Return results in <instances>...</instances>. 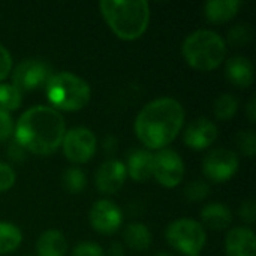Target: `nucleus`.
Wrapping results in <instances>:
<instances>
[{"label":"nucleus","mask_w":256,"mask_h":256,"mask_svg":"<svg viewBox=\"0 0 256 256\" xmlns=\"http://www.w3.org/2000/svg\"><path fill=\"white\" fill-rule=\"evenodd\" d=\"M66 134V123L63 116L44 105H36L24 111L14 129L15 142L26 152L39 156L54 153L63 142Z\"/></svg>","instance_id":"1"},{"label":"nucleus","mask_w":256,"mask_h":256,"mask_svg":"<svg viewBox=\"0 0 256 256\" xmlns=\"http://www.w3.org/2000/svg\"><path fill=\"white\" fill-rule=\"evenodd\" d=\"M184 124V108L172 98L148 102L135 118L138 140L152 150H162L171 144Z\"/></svg>","instance_id":"2"},{"label":"nucleus","mask_w":256,"mask_h":256,"mask_svg":"<svg viewBox=\"0 0 256 256\" xmlns=\"http://www.w3.org/2000/svg\"><path fill=\"white\" fill-rule=\"evenodd\" d=\"M100 12L110 28L124 40L141 38L150 22V6L146 0H102Z\"/></svg>","instance_id":"3"},{"label":"nucleus","mask_w":256,"mask_h":256,"mask_svg":"<svg viewBox=\"0 0 256 256\" xmlns=\"http://www.w3.org/2000/svg\"><path fill=\"white\" fill-rule=\"evenodd\" d=\"M182 52L189 66L201 72H208L219 68L225 60L226 44L219 33L200 28L183 40Z\"/></svg>","instance_id":"4"},{"label":"nucleus","mask_w":256,"mask_h":256,"mask_svg":"<svg viewBox=\"0 0 256 256\" xmlns=\"http://www.w3.org/2000/svg\"><path fill=\"white\" fill-rule=\"evenodd\" d=\"M45 90L51 108L62 111H80L92 98L90 86L72 72L52 74L45 84Z\"/></svg>","instance_id":"5"},{"label":"nucleus","mask_w":256,"mask_h":256,"mask_svg":"<svg viewBox=\"0 0 256 256\" xmlns=\"http://www.w3.org/2000/svg\"><path fill=\"white\" fill-rule=\"evenodd\" d=\"M166 242L176 250L188 256H196L206 246L207 234L204 226L189 218L177 219L166 228Z\"/></svg>","instance_id":"6"},{"label":"nucleus","mask_w":256,"mask_h":256,"mask_svg":"<svg viewBox=\"0 0 256 256\" xmlns=\"http://www.w3.org/2000/svg\"><path fill=\"white\" fill-rule=\"evenodd\" d=\"M62 147L69 162L86 164L94 156L98 148V140L90 129L80 126L64 134Z\"/></svg>","instance_id":"7"},{"label":"nucleus","mask_w":256,"mask_h":256,"mask_svg":"<svg viewBox=\"0 0 256 256\" xmlns=\"http://www.w3.org/2000/svg\"><path fill=\"white\" fill-rule=\"evenodd\" d=\"M152 176L164 188H176L184 177V164L180 154L171 148H162L153 154Z\"/></svg>","instance_id":"8"},{"label":"nucleus","mask_w":256,"mask_h":256,"mask_svg":"<svg viewBox=\"0 0 256 256\" xmlns=\"http://www.w3.org/2000/svg\"><path fill=\"white\" fill-rule=\"evenodd\" d=\"M52 72L46 62L39 58H26L16 64L12 74V86L21 93L45 86Z\"/></svg>","instance_id":"9"},{"label":"nucleus","mask_w":256,"mask_h":256,"mask_svg":"<svg viewBox=\"0 0 256 256\" xmlns=\"http://www.w3.org/2000/svg\"><path fill=\"white\" fill-rule=\"evenodd\" d=\"M238 156L228 148H214L202 160L204 176L214 183H225L238 171Z\"/></svg>","instance_id":"10"},{"label":"nucleus","mask_w":256,"mask_h":256,"mask_svg":"<svg viewBox=\"0 0 256 256\" xmlns=\"http://www.w3.org/2000/svg\"><path fill=\"white\" fill-rule=\"evenodd\" d=\"M88 219L96 232L110 236L114 234L122 226L123 214L122 210L112 201L99 200L92 206Z\"/></svg>","instance_id":"11"},{"label":"nucleus","mask_w":256,"mask_h":256,"mask_svg":"<svg viewBox=\"0 0 256 256\" xmlns=\"http://www.w3.org/2000/svg\"><path fill=\"white\" fill-rule=\"evenodd\" d=\"M126 165L122 160L110 159L100 165L96 172V188L100 194L112 195L122 189L126 180Z\"/></svg>","instance_id":"12"},{"label":"nucleus","mask_w":256,"mask_h":256,"mask_svg":"<svg viewBox=\"0 0 256 256\" xmlns=\"http://www.w3.org/2000/svg\"><path fill=\"white\" fill-rule=\"evenodd\" d=\"M218 135H219L218 126L212 120L206 117H200L186 128L183 140L189 148L204 150L208 148L218 140Z\"/></svg>","instance_id":"13"},{"label":"nucleus","mask_w":256,"mask_h":256,"mask_svg":"<svg viewBox=\"0 0 256 256\" xmlns=\"http://www.w3.org/2000/svg\"><path fill=\"white\" fill-rule=\"evenodd\" d=\"M226 256H256V237L250 228L238 226L225 238Z\"/></svg>","instance_id":"14"},{"label":"nucleus","mask_w":256,"mask_h":256,"mask_svg":"<svg viewBox=\"0 0 256 256\" xmlns=\"http://www.w3.org/2000/svg\"><path fill=\"white\" fill-rule=\"evenodd\" d=\"M226 78L240 88H246L254 82V64L244 56H234L226 62Z\"/></svg>","instance_id":"15"},{"label":"nucleus","mask_w":256,"mask_h":256,"mask_svg":"<svg viewBox=\"0 0 256 256\" xmlns=\"http://www.w3.org/2000/svg\"><path fill=\"white\" fill-rule=\"evenodd\" d=\"M240 8V0H210L204 4V14L210 22L222 24L232 20Z\"/></svg>","instance_id":"16"},{"label":"nucleus","mask_w":256,"mask_h":256,"mask_svg":"<svg viewBox=\"0 0 256 256\" xmlns=\"http://www.w3.org/2000/svg\"><path fill=\"white\" fill-rule=\"evenodd\" d=\"M153 154L147 150H134L128 158L126 172L135 182H146L152 177Z\"/></svg>","instance_id":"17"},{"label":"nucleus","mask_w":256,"mask_h":256,"mask_svg":"<svg viewBox=\"0 0 256 256\" xmlns=\"http://www.w3.org/2000/svg\"><path fill=\"white\" fill-rule=\"evenodd\" d=\"M201 220L207 228L213 231H222L231 225L232 213L225 204L213 202L201 210Z\"/></svg>","instance_id":"18"},{"label":"nucleus","mask_w":256,"mask_h":256,"mask_svg":"<svg viewBox=\"0 0 256 256\" xmlns=\"http://www.w3.org/2000/svg\"><path fill=\"white\" fill-rule=\"evenodd\" d=\"M66 250H68L66 238L57 230L45 231L36 243L38 256H64Z\"/></svg>","instance_id":"19"},{"label":"nucleus","mask_w":256,"mask_h":256,"mask_svg":"<svg viewBox=\"0 0 256 256\" xmlns=\"http://www.w3.org/2000/svg\"><path fill=\"white\" fill-rule=\"evenodd\" d=\"M123 237H124V243L136 252H144L152 244V232L144 224L128 225Z\"/></svg>","instance_id":"20"},{"label":"nucleus","mask_w":256,"mask_h":256,"mask_svg":"<svg viewBox=\"0 0 256 256\" xmlns=\"http://www.w3.org/2000/svg\"><path fill=\"white\" fill-rule=\"evenodd\" d=\"M22 242V234L18 226L9 222H0V255L14 252Z\"/></svg>","instance_id":"21"},{"label":"nucleus","mask_w":256,"mask_h":256,"mask_svg":"<svg viewBox=\"0 0 256 256\" xmlns=\"http://www.w3.org/2000/svg\"><path fill=\"white\" fill-rule=\"evenodd\" d=\"M237 110H238V100L231 93L220 94L214 102V116L222 122L231 120L237 114Z\"/></svg>","instance_id":"22"},{"label":"nucleus","mask_w":256,"mask_h":256,"mask_svg":"<svg viewBox=\"0 0 256 256\" xmlns=\"http://www.w3.org/2000/svg\"><path fill=\"white\" fill-rule=\"evenodd\" d=\"M22 102V93L12 84H0V108L4 111H15Z\"/></svg>","instance_id":"23"},{"label":"nucleus","mask_w":256,"mask_h":256,"mask_svg":"<svg viewBox=\"0 0 256 256\" xmlns=\"http://www.w3.org/2000/svg\"><path fill=\"white\" fill-rule=\"evenodd\" d=\"M87 184L86 174L80 168H69L63 174V188L69 194H81Z\"/></svg>","instance_id":"24"},{"label":"nucleus","mask_w":256,"mask_h":256,"mask_svg":"<svg viewBox=\"0 0 256 256\" xmlns=\"http://www.w3.org/2000/svg\"><path fill=\"white\" fill-rule=\"evenodd\" d=\"M252 27L249 24H237L228 32V44L232 46H243L252 39Z\"/></svg>","instance_id":"25"},{"label":"nucleus","mask_w":256,"mask_h":256,"mask_svg":"<svg viewBox=\"0 0 256 256\" xmlns=\"http://www.w3.org/2000/svg\"><path fill=\"white\" fill-rule=\"evenodd\" d=\"M237 146L243 154L248 158H254L256 153V135L254 130H242L237 135Z\"/></svg>","instance_id":"26"},{"label":"nucleus","mask_w":256,"mask_h":256,"mask_svg":"<svg viewBox=\"0 0 256 256\" xmlns=\"http://www.w3.org/2000/svg\"><path fill=\"white\" fill-rule=\"evenodd\" d=\"M184 195L189 201H202L210 195V186L204 180H196L188 184Z\"/></svg>","instance_id":"27"},{"label":"nucleus","mask_w":256,"mask_h":256,"mask_svg":"<svg viewBox=\"0 0 256 256\" xmlns=\"http://www.w3.org/2000/svg\"><path fill=\"white\" fill-rule=\"evenodd\" d=\"M72 256H105V252L98 243L82 242L74 248Z\"/></svg>","instance_id":"28"},{"label":"nucleus","mask_w":256,"mask_h":256,"mask_svg":"<svg viewBox=\"0 0 256 256\" xmlns=\"http://www.w3.org/2000/svg\"><path fill=\"white\" fill-rule=\"evenodd\" d=\"M14 129H15V124H14L10 114L0 108V144L8 141L14 135Z\"/></svg>","instance_id":"29"},{"label":"nucleus","mask_w":256,"mask_h":256,"mask_svg":"<svg viewBox=\"0 0 256 256\" xmlns=\"http://www.w3.org/2000/svg\"><path fill=\"white\" fill-rule=\"evenodd\" d=\"M16 180V174L14 171L12 166H9L8 164L0 162V192H6L9 190Z\"/></svg>","instance_id":"30"},{"label":"nucleus","mask_w":256,"mask_h":256,"mask_svg":"<svg viewBox=\"0 0 256 256\" xmlns=\"http://www.w3.org/2000/svg\"><path fill=\"white\" fill-rule=\"evenodd\" d=\"M12 70V57L9 51L0 44V82L9 75Z\"/></svg>","instance_id":"31"},{"label":"nucleus","mask_w":256,"mask_h":256,"mask_svg":"<svg viewBox=\"0 0 256 256\" xmlns=\"http://www.w3.org/2000/svg\"><path fill=\"white\" fill-rule=\"evenodd\" d=\"M240 216L246 224H254L256 219V206L254 200H248L240 207Z\"/></svg>","instance_id":"32"},{"label":"nucleus","mask_w":256,"mask_h":256,"mask_svg":"<svg viewBox=\"0 0 256 256\" xmlns=\"http://www.w3.org/2000/svg\"><path fill=\"white\" fill-rule=\"evenodd\" d=\"M24 148L18 144V142H12V146L9 147V158L12 159V160H21L22 159V156H24Z\"/></svg>","instance_id":"33"},{"label":"nucleus","mask_w":256,"mask_h":256,"mask_svg":"<svg viewBox=\"0 0 256 256\" xmlns=\"http://www.w3.org/2000/svg\"><path fill=\"white\" fill-rule=\"evenodd\" d=\"M246 111H248V117L252 123H255L256 120V99L255 98H250L249 102H248V106H246Z\"/></svg>","instance_id":"34"},{"label":"nucleus","mask_w":256,"mask_h":256,"mask_svg":"<svg viewBox=\"0 0 256 256\" xmlns=\"http://www.w3.org/2000/svg\"><path fill=\"white\" fill-rule=\"evenodd\" d=\"M110 255L111 256H123V250H122V244H118V243H114V244H111V248H110Z\"/></svg>","instance_id":"35"},{"label":"nucleus","mask_w":256,"mask_h":256,"mask_svg":"<svg viewBox=\"0 0 256 256\" xmlns=\"http://www.w3.org/2000/svg\"><path fill=\"white\" fill-rule=\"evenodd\" d=\"M158 256H172V255H170V254H159Z\"/></svg>","instance_id":"36"},{"label":"nucleus","mask_w":256,"mask_h":256,"mask_svg":"<svg viewBox=\"0 0 256 256\" xmlns=\"http://www.w3.org/2000/svg\"><path fill=\"white\" fill-rule=\"evenodd\" d=\"M196 256H198V255H196Z\"/></svg>","instance_id":"37"}]
</instances>
